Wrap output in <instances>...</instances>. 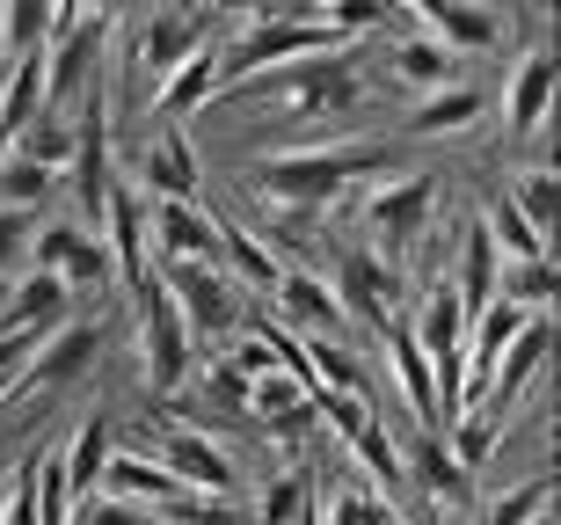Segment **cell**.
I'll use <instances>...</instances> for the list:
<instances>
[{
  "instance_id": "6da1fadb",
  "label": "cell",
  "mask_w": 561,
  "mask_h": 525,
  "mask_svg": "<svg viewBox=\"0 0 561 525\" xmlns=\"http://www.w3.org/2000/svg\"><path fill=\"white\" fill-rule=\"evenodd\" d=\"M357 175H394L387 139H335V147H291L249 169V190L271 212H329Z\"/></svg>"
},
{
  "instance_id": "7a4b0ae2",
  "label": "cell",
  "mask_w": 561,
  "mask_h": 525,
  "mask_svg": "<svg viewBox=\"0 0 561 525\" xmlns=\"http://www.w3.org/2000/svg\"><path fill=\"white\" fill-rule=\"evenodd\" d=\"M335 44H343V37H335L321 15H255V22H241L227 44H211V66H219V88H233V81L271 73V66L335 52ZM219 88H211V95H219Z\"/></svg>"
},
{
  "instance_id": "3957f363",
  "label": "cell",
  "mask_w": 561,
  "mask_h": 525,
  "mask_svg": "<svg viewBox=\"0 0 561 525\" xmlns=\"http://www.w3.org/2000/svg\"><path fill=\"white\" fill-rule=\"evenodd\" d=\"M416 351L431 357V387H437V431H453L459 409H467V307L445 277H431L416 321H409Z\"/></svg>"
},
{
  "instance_id": "277c9868",
  "label": "cell",
  "mask_w": 561,
  "mask_h": 525,
  "mask_svg": "<svg viewBox=\"0 0 561 525\" xmlns=\"http://www.w3.org/2000/svg\"><path fill=\"white\" fill-rule=\"evenodd\" d=\"M131 315H139V373L153 395H175L190 373H197V336H190V321L175 315V299H168L161 271L131 285Z\"/></svg>"
},
{
  "instance_id": "5b68a950",
  "label": "cell",
  "mask_w": 561,
  "mask_h": 525,
  "mask_svg": "<svg viewBox=\"0 0 561 525\" xmlns=\"http://www.w3.org/2000/svg\"><path fill=\"white\" fill-rule=\"evenodd\" d=\"M431 212H437V183H431L423 169L387 175V183L365 197V249L387 255V263L401 271V255H409L423 233H431Z\"/></svg>"
},
{
  "instance_id": "8992f818",
  "label": "cell",
  "mask_w": 561,
  "mask_h": 525,
  "mask_svg": "<svg viewBox=\"0 0 561 525\" xmlns=\"http://www.w3.org/2000/svg\"><path fill=\"white\" fill-rule=\"evenodd\" d=\"M161 285H168L175 315L190 321V336H197V343H205V336L227 343L233 329H241V315H249V307H241V285H233L219 263H168Z\"/></svg>"
},
{
  "instance_id": "52a82bcc",
  "label": "cell",
  "mask_w": 561,
  "mask_h": 525,
  "mask_svg": "<svg viewBox=\"0 0 561 525\" xmlns=\"http://www.w3.org/2000/svg\"><path fill=\"white\" fill-rule=\"evenodd\" d=\"M110 22L117 15H73L66 30H51V44H44V110L59 117L66 103H81V88L103 73V44H110Z\"/></svg>"
},
{
  "instance_id": "ba28073f",
  "label": "cell",
  "mask_w": 561,
  "mask_h": 525,
  "mask_svg": "<svg viewBox=\"0 0 561 525\" xmlns=\"http://www.w3.org/2000/svg\"><path fill=\"white\" fill-rule=\"evenodd\" d=\"M335 307H343V321H365V329H387V321H401V271L387 263V255H373L365 241H351L343 249V263H335Z\"/></svg>"
},
{
  "instance_id": "9c48e42d",
  "label": "cell",
  "mask_w": 561,
  "mask_h": 525,
  "mask_svg": "<svg viewBox=\"0 0 561 525\" xmlns=\"http://www.w3.org/2000/svg\"><path fill=\"white\" fill-rule=\"evenodd\" d=\"M401 467H409V482L423 489V504L445 511V518H459V511H474V467L453 460V445H445V431H409V445H401Z\"/></svg>"
},
{
  "instance_id": "30bf717a",
  "label": "cell",
  "mask_w": 561,
  "mask_h": 525,
  "mask_svg": "<svg viewBox=\"0 0 561 525\" xmlns=\"http://www.w3.org/2000/svg\"><path fill=\"white\" fill-rule=\"evenodd\" d=\"M153 460L175 475V489H190V497H233L241 489V467H233V453L219 438H205V431H190V423H175V431H161V453Z\"/></svg>"
},
{
  "instance_id": "8fae6325",
  "label": "cell",
  "mask_w": 561,
  "mask_h": 525,
  "mask_svg": "<svg viewBox=\"0 0 561 525\" xmlns=\"http://www.w3.org/2000/svg\"><path fill=\"white\" fill-rule=\"evenodd\" d=\"M146 233L161 263H219V212L190 197H146Z\"/></svg>"
},
{
  "instance_id": "7c38bea8",
  "label": "cell",
  "mask_w": 561,
  "mask_h": 525,
  "mask_svg": "<svg viewBox=\"0 0 561 525\" xmlns=\"http://www.w3.org/2000/svg\"><path fill=\"white\" fill-rule=\"evenodd\" d=\"M95 351H103V329L81 321V315H66L51 336H37V351H30V365H22V379H15V395L22 387H73V379L95 365Z\"/></svg>"
},
{
  "instance_id": "4fadbf2b",
  "label": "cell",
  "mask_w": 561,
  "mask_h": 525,
  "mask_svg": "<svg viewBox=\"0 0 561 525\" xmlns=\"http://www.w3.org/2000/svg\"><path fill=\"white\" fill-rule=\"evenodd\" d=\"M103 249H110V263H117V293H131V285H146L153 277V263H146V197H139V183H117L103 197Z\"/></svg>"
},
{
  "instance_id": "5bb4252c",
  "label": "cell",
  "mask_w": 561,
  "mask_h": 525,
  "mask_svg": "<svg viewBox=\"0 0 561 525\" xmlns=\"http://www.w3.org/2000/svg\"><path fill=\"white\" fill-rule=\"evenodd\" d=\"M205 169H197V147H190V125H153L139 153V197H190L197 205Z\"/></svg>"
},
{
  "instance_id": "9a60e30c",
  "label": "cell",
  "mask_w": 561,
  "mask_h": 525,
  "mask_svg": "<svg viewBox=\"0 0 561 525\" xmlns=\"http://www.w3.org/2000/svg\"><path fill=\"white\" fill-rule=\"evenodd\" d=\"M481 117H489V88L445 81V88H431V95H416V103H409L401 139H459V132H474Z\"/></svg>"
},
{
  "instance_id": "2e32d148",
  "label": "cell",
  "mask_w": 561,
  "mask_h": 525,
  "mask_svg": "<svg viewBox=\"0 0 561 525\" xmlns=\"http://www.w3.org/2000/svg\"><path fill=\"white\" fill-rule=\"evenodd\" d=\"M554 117V52H525L518 59V73L503 81V132L511 139H533V132Z\"/></svg>"
},
{
  "instance_id": "e0dca14e",
  "label": "cell",
  "mask_w": 561,
  "mask_h": 525,
  "mask_svg": "<svg viewBox=\"0 0 561 525\" xmlns=\"http://www.w3.org/2000/svg\"><path fill=\"white\" fill-rule=\"evenodd\" d=\"M271 307L291 321V329H307V336H343V307H335L329 277H313L307 263H285V271H277Z\"/></svg>"
},
{
  "instance_id": "ac0fdd59",
  "label": "cell",
  "mask_w": 561,
  "mask_h": 525,
  "mask_svg": "<svg viewBox=\"0 0 561 525\" xmlns=\"http://www.w3.org/2000/svg\"><path fill=\"white\" fill-rule=\"evenodd\" d=\"M197 44H205V15H183V8H161V15H153V22L139 30V44H131V66H139L146 81L161 88L168 73H175V66H183L190 52H197Z\"/></svg>"
},
{
  "instance_id": "d6986e66",
  "label": "cell",
  "mask_w": 561,
  "mask_h": 525,
  "mask_svg": "<svg viewBox=\"0 0 561 525\" xmlns=\"http://www.w3.org/2000/svg\"><path fill=\"white\" fill-rule=\"evenodd\" d=\"M66 315H73V293H66V277L30 271V277L15 285V299L0 307V336H51Z\"/></svg>"
},
{
  "instance_id": "ffe728a7",
  "label": "cell",
  "mask_w": 561,
  "mask_h": 525,
  "mask_svg": "<svg viewBox=\"0 0 561 525\" xmlns=\"http://www.w3.org/2000/svg\"><path fill=\"white\" fill-rule=\"evenodd\" d=\"M387 73H394V88H409V95H431V88L459 81V52L437 44L431 30H401V37L387 44Z\"/></svg>"
},
{
  "instance_id": "44dd1931",
  "label": "cell",
  "mask_w": 561,
  "mask_h": 525,
  "mask_svg": "<svg viewBox=\"0 0 561 525\" xmlns=\"http://www.w3.org/2000/svg\"><path fill=\"white\" fill-rule=\"evenodd\" d=\"M211 88H219V66H211V37H205L161 88H153V117H161V125H183V117H197V110L211 103Z\"/></svg>"
},
{
  "instance_id": "7402d4cb",
  "label": "cell",
  "mask_w": 561,
  "mask_h": 525,
  "mask_svg": "<svg viewBox=\"0 0 561 525\" xmlns=\"http://www.w3.org/2000/svg\"><path fill=\"white\" fill-rule=\"evenodd\" d=\"M110 453H117V431H110V416L95 409V416H81V423H73V438L59 445L66 489H73V497H95V489H103V467H110Z\"/></svg>"
},
{
  "instance_id": "603a6c76",
  "label": "cell",
  "mask_w": 561,
  "mask_h": 525,
  "mask_svg": "<svg viewBox=\"0 0 561 525\" xmlns=\"http://www.w3.org/2000/svg\"><path fill=\"white\" fill-rule=\"evenodd\" d=\"M379 343H387V357H394V379H401V395H409V409H416L423 431H437V387H431V357L416 351V336H409V315L387 321L379 329Z\"/></svg>"
},
{
  "instance_id": "cb8c5ba5",
  "label": "cell",
  "mask_w": 561,
  "mask_h": 525,
  "mask_svg": "<svg viewBox=\"0 0 561 525\" xmlns=\"http://www.w3.org/2000/svg\"><path fill=\"white\" fill-rule=\"evenodd\" d=\"M219 271H227L233 285H241V293H271L285 263H277L271 241H255V233L241 227V219H219Z\"/></svg>"
},
{
  "instance_id": "d4e9b609",
  "label": "cell",
  "mask_w": 561,
  "mask_h": 525,
  "mask_svg": "<svg viewBox=\"0 0 561 525\" xmlns=\"http://www.w3.org/2000/svg\"><path fill=\"white\" fill-rule=\"evenodd\" d=\"M103 489H110V497H125V504H139V511H161L168 497H183L175 475H168L161 460H146V453H110Z\"/></svg>"
},
{
  "instance_id": "484cf974",
  "label": "cell",
  "mask_w": 561,
  "mask_h": 525,
  "mask_svg": "<svg viewBox=\"0 0 561 525\" xmlns=\"http://www.w3.org/2000/svg\"><path fill=\"white\" fill-rule=\"evenodd\" d=\"M481 233L503 249V263H518V255H547V241L525 227V212L511 205V190H496V183H481Z\"/></svg>"
},
{
  "instance_id": "4316f807",
  "label": "cell",
  "mask_w": 561,
  "mask_h": 525,
  "mask_svg": "<svg viewBox=\"0 0 561 525\" xmlns=\"http://www.w3.org/2000/svg\"><path fill=\"white\" fill-rule=\"evenodd\" d=\"M437 44H453V52H489L496 44V15L481 8V0H437L431 15H423Z\"/></svg>"
},
{
  "instance_id": "83f0119b",
  "label": "cell",
  "mask_w": 561,
  "mask_h": 525,
  "mask_svg": "<svg viewBox=\"0 0 561 525\" xmlns=\"http://www.w3.org/2000/svg\"><path fill=\"white\" fill-rule=\"evenodd\" d=\"M453 293H459V307H467V315L496 299V241L481 233V219L467 227V241H459V277H453Z\"/></svg>"
},
{
  "instance_id": "f1b7e54d",
  "label": "cell",
  "mask_w": 561,
  "mask_h": 525,
  "mask_svg": "<svg viewBox=\"0 0 561 525\" xmlns=\"http://www.w3.org/2000/svg\"><path fill=\"white\" fill-rule=\"evenodd\" d=\"M351 453H357V467H365V475L387 489V504H401V497H409V467H401V445L387 438V423H379V416L351 438Z\"/></svg>"
},
{
  "instance_id": "f546056e",
  "label": "cell",
  "mask_w": 561,
  "mask_h": 525,
  "mask_svg": "<svg viewBox=\"0 0 561 525\" xmlns=\"http://www.w3.org/2000/svg\"><path fill=\"white\" fill-rule=\"evenodd\" d=\"M8 153H22V161H37V169H51V175H66V161H73V125L66 117H30V125L15 132V147Z\"/></svg>"
},
{
  "instance_id": "4dcf8cb0",
  "label": "cell",
  "mask_w": 561,
  "mask_h": 525,
  "mask_svg": "<svg viewBox=\"0 0 561 525\" xmlns=\"http://www.w3.org/2000/svg\"><path fill=\"white\" fill-rule=\"evenodd\" d=\"M0 117L8 132H22L30 117H44V52H15V73L0 88Z\"/></svg>"
},
{
  "instance_id": "1f68e13d",
  "label": "cell",
  "mask_w": 561,
  "mask_h": 525,
  "mask_svg": "<svg viewBox=\"0 0 561 525\" xmlns=\"http://www.w3.org/2000/svg\"><path fill=\"white\" fill-rule=\"evenodd\" d=\"M547 511H554V475H525L518 489H503V497L481 504V525H533Z\"/></svg>"
},
{
  "instance_id": "d6a6232c",
  "label": "cell",
  "mask_w": 561,
  "mask_h": 525,
  "mask_svg": "<svg viewBox=\"0 0 561 525\" xmlns=\"http://www.w3.org/2000/svg\"><path fill=\"white\" fill-rule=\"evenodd\" d=\"M59 277H66V293H117V263H110V249H103V233H73V249H66V263H59Z\"/></svg>"
},
{
  "instance_id": "836d02e7",
  "label": "cell",
  "mask_w": 561,
  "mask_h": 525,
  "mask_svg": "<svg viewBox=\"0 0 561 525\" xmlns=\"http://www.w3.org/2000/svg\"><path fill=\"white\" fill-rule=\"evenodd\" d=\"M30 489H37V525H66L73 518V489H66L59 445H37V453H30Z\"/></svg>"
},
{
  "instance_id": "e575fe53",
  "label": "cell",
  "mask_w": 561,
  "mask_h": 525,
  "mask_svg": "<svg viewBox=\"0 0 561 525\" xmlns=\"http://www.w3.org/2000/svg\"><path fill=\"white\" fill-rule=\"evenodd\" d=\"M496 299H518L525 315H540L547 299H554V263H547V255H518V263H503V271H496Z\"/></svg>"
},
{
  "instance_id": "d590c367",
  "label": "cell",
  "mask_w": 561,
  "mask_h": 525,
  "mask_svg": "<svg viewBox=\"0 0 561 525\" xmlns=\"http://www.w3.org/2000/svg\"><path fill=\"white\" fill-rule=\"evenodd\" d=\"M0 37H8V52H44L51 44V0H0Z\"/></svg>"
},
{
  "instance_id": "8d00e7d4",
  "label": "cell",
  "mask_w": 561,
  "mask_h": 525,
  "mask_svg": "<svg viewBox=\"0 0 561 525\" xmlns=\"http://www.w3.org/2000/svg\"><path fill=\"white\" fill-rule=\"evenodd\" d=\"M511 205H518V212H525V227L547 241V233H554V212H561V183H554V169H525V175H518V190H511Z\"/></svg>"
},
{
  "instance_id": "74e56055",
  "label": "cell",
  "mask_w": 561,
  "mask_h": 525,
  "mask_svg": "<svg viewBox=\"0 0 561 525\" xmlns=\"http://www.w3.org/2000/svg\"><path fill=\"white\" fill-rule=\"evenodd\" d=\"M59 190V175L51 169H37V161H22V153H8L0 161V205H15V212H37L44 197Z\"/></svg>"
},
{
  "instance_id": "f35d334b",
  "label": "cell",
  "mask_w": 561,
  "mask_h": 525,
  "mask_svg": "<svg viewBox=\"0 0 561 525\" xmlns=\"http://www.w3.org/2000/svg\"><path fill=\"white\" fill-rule=\"evenodd\" d=\"M146 518H161V525H249V511L233 504V497H168L161 511H146Z\"/></svg>"
},
{
  "instance_id": "ab89813d",
  "label": "cell",
  "mask_w": 561,
  "mask_h": 525,
  "mask_svg": "<svg viewBox=\"0 0 561 525\" xmlns=\"http://www.w3.org/2000/svg\"><path fill=\"white\" fill-rule=\"evenodd\" d=\"M307 504H313V482H307V475H277V482L263 489V497H255L249 525H291Z\"/></svg>"
},
{
  "instance_id": "60d3db41",
  "label": "cell",
  "mask_w": 561,
  "mask_h": 525,
  "mask_svg": "<svg viewBox=\"0 0 561 525\" xmlns=\"http://www.w3.org/2000/svg\"><path fill=\"white\" fill-rule=\"evenodd\" d=\"M66 525H153L139 504H125V497H110V489H95V497H73V518Z\"/></svg>"
},
{
  "instance_id": "b9f144b4",
  "label": "cell",
  "mask_w": 561,
  "mask_h": 525,
  "mask_svg": "<svg viewBox=\"0 0 561 525\" xmlns=\"http://www.w3.org/2000/svg\"><path fill=\"white\" fill-rule=\"evenodd\" d=\"M0 525H37V489H30V460L0 482Z\"/></svg>"
},
{
  "instance_id": "7bdbcfd3",
  "label": "cell",
  "mask_w": 561,
  "mask_h": 525,
  "mask_svg": "<svg viewBox=\"0 0 561 525\" xmlns=\"http://www.w3.org/2000/svg\"><path fill=\"white\" fill-rule=\"evenodd\" d=\"M30 233H37V212L0 205V271H15L22 255H30Z\"/></svg>"
},
{
  "instance_id": "ee69618b",
  "label": "cell",
  "mask_w": 561,
  "mask_h": 525,
  "mask_svg": "<svg viewBox=\"0 0 561 525\" xmlns=\"http://www.w3.org/2000/svg\"><path fill=\"white\" fill-rule=\"evenodd\" d=\"M291 525H321V489H313V504L299 511V518H291Z\"/></svg>"
},
{
  "instance_id": "f6af8a7d",
  "label": "cell",
  "mask_w": 561,
  "mask_h": 525,
  "mask_svg": "<svg viewBox=\"0 0 561 525\" xmlns=\"http://www.w3.org/2000/svg\"><path fill=\"white\" fill-rule=\"evenodd\" d=\"M8 147H15V132H8V117H0V161H8Z\"/></svg>"
},
{
  "instance_id": "bcb514c9",
  "label": "cell",
  "mask_w": 561,
  "mask_h": 525,
  "mask_svg": "<svg viewBox=\"0 0 561 525\" xmlns=\"http://www.w3.org/2000/svg\"><path fill=\"white\" fill-rule=\"evenodd\" d=\"M423 525H453V518H445V511H431V504H423Z\"/></svg>"
},
{
  "instance_id": "7dc6e473",
  "label": "cell",
  "mask_w": 561,
  "mask_h": 525,
  "mask_svg": "<svg viewBox=\"0 0 561 525\" xmlns=\"http://www.w3.org/2000/svg\"><path fill=\"white\" fill-rule=\"evenodd\" d=\"M533 8H554V0H533Z\"/></svg>"
}]
</instances>
